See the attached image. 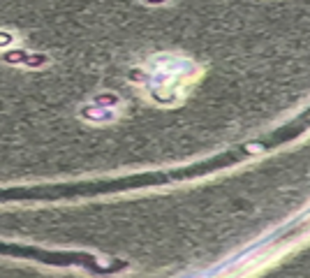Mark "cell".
Segmentation results:
<instances>
[{
    "mask_svg": "<svg viewBox=\"0 0 310 278\" xmlns=\"http://www.w3.org/2000/svg\"><path fill=\"white\" fill-rule=\"evenodd\" d=\"M28 53L31 51H26V49H21V46H16V49H9V51L2 53V60L9 63V65H23L26 58H28Z\"/></svg>",
    "mask_w": 310,
    "mask_h": 278,
    "instance_id": "obj_1",
    "label": "cell"
},
{
    "mask_svg": "<svg viewBox=\"0 0 310 278\" xmlns=\"http://www.w3.org/2000/svg\"><path fill=\"white\" fill-rule=\"evenodd\" d=\"M49 63V56L46 53H28V58H26V68H42Z\"/></svg>",
    "mask_w": 310,
    "mask_h": 278,
    "instance_id": "obj_2",
    "label": "cell"
},
{
    "mask_svg": "<svg viewBox=\"0 0 310 278\" xmlns=\"http://www.w3.org/2000/svg\"><path fill=\"white\" fill-rule=\"evenodd\" d=\"M12 42H14V35H12L9 30H0V49H2V46H9Z\"/></svg>",
    "mask_w": 310,
    "mask_h": 278,
    "instance_id": "obj_3",
    "label": "cell"
},
{
    "mask_svg": "<svg viewBox=\"0 0 310 278\" xmlns=\"http://www.w3.org/2000/svg\"><path fill=\"white\" fill-rule=\"evenodd\" d=\"M95 102H98V105H116L118 98H116V95H100V98H95Z\"/></svg>",
    "mask_w": 310,
    "mask_h": 278,
    "instance_id": "obj_4",
    "label": "cell"
},
{
    "mask_svg": "<svg viewBox=\"0 0 310 278\" xmlns=\"http://www.w3.org/2000/svg\"><path fill=\"white\" fill-rule=\"evenodd\" d=\"M146 2H165V0H146Z\"/></svg>",
    "mask_w": 310,
    "mask_h": 278,
    "instance_id": "obj_5",
    "label": "cell"
}]
</instances>
